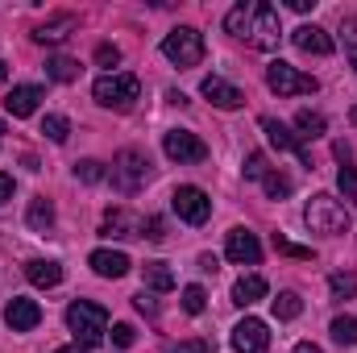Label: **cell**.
<instances>
[{
  "mask_svg": "<svg viewBox=\"0 0 357 353\" xmlns=\"http://www.w3.org/2000/svg\"><path fill=\"white\" fill-rule=\"evenodd\" d=\"M104 175H108V171H104V163H96V158L75 163V179H84V183H100Z\"/></svg>",
  "mask_w": 357,
  "mask_h": 353,
  "instance_id": "obj_34",
  "label": "cell"
},
{
  "mask_svg": "<svg viewBox=\"0 0 357 353\" xmlns=\"http://www.w3.org/2000/svg\"><path fill=\"white\" fill-rule=\"evenodd\" d=\"M8 195H13V179H8V175H4V171H0V204H4Z\"/></svg>",
  "mask_w": 357,
  "mask_h": 353,
  "instance_id": "obj_43",
  "label": "cell"
},
{
  "mask_svg": "<svg viewBox=\"0 0 357 353\" xmlns=\"http://www.w3.org/2000/svg\"><path fill=\"white\" fill-rule=\"evenodd\" d=\"M262 187H266L270 200H287V195H291V179L282 175V171H266V175H262Z\"/></svg>",
  "mask_w": 357,
  "mask_h": 353,
  "instance_id": "obj_29",
  "label": "cell"
},
{
  "mask_svg": "<svg viewBox=\"0 0 357 353\" xmlns=\"http://www.w3.org/2000/svg\"><path fill=\"white\" fill-rule=\"evenodd\" d=\"M162 150H167L171 163H204V158H208V146H204L195 133H187V129H171V133L162 137Z\"/></svg>",
  "mask_w": 357,
  "mask_h": 353,
  "instance_id": "obj_9",
  "label": "cell"
},
{
  "mask_svg": "<svg viewBox=\"0 0 357 353\" xmlns=\"http://www.w3.org/2000/svg\"><path fill=\"white\" fill-rule=\"evenodd\" d=\"M4 80H8V67H4V63H0V84H4Z\"/></svg>",
  "mask_w": 357,
  "mask_h": 353,
  "instance_id": "obj_47",
  "label": "cell"
},
{
  "mask_svg": "<svg viewBox=\"0 0 357 353\" xmlns=\"http://www.w3.org/2000/svg\"><path fill=\"white\" fill-rule=\"evenodd\" d=\"M266 84H270V91H278V96H312V91L320 88L312 75H299V71H295L291 63H282V59L270 63Z\"/></svg>",
  "mask_w": 357,
  "mask_h": 353,
  "instance_id": "obj_8",
  "label": "cell"
},
{
  "mask_svg": "<svg viewBox=\"0 0 357 353\" xmlns=\"http://www.w3.org/2000/svg\"><path fill=\"white\" fill-rule=\"evenodd\" d=\"M133 337H137V333H133V324H112V345H116V350H129V345H133Z\"/></svg>",
  "mask_w": 357,
  "mask_h": 353,
  "instance_id": "obj_37",
  "label": "cell"
},
{
  "mask_svg": "<svg viewBox=\"0 0 357 353\" xmlns=\"http://www.w3.org/2000/svg\"><path fill=\"white\" fill-rule=\"evenodd\" d=\"M328 333H333V341H337V345H345V350L357 345V320H349V316H337Z\"/></svg>",
  "mask_w": 357,
  "mask_h": 353,
  "instance_id": "obj_28",
  "label": "cell"
},
{
  "mask_svg": "<svg viewBox=\"0 0 357 353\" xmlns=\"http://www.w3.org/2000/svg\"><path fill=\"white\" fill-rule=\"evenodd\" d=\"M46 75L59 80V84H71V80H79V63L67 59V54H54V59L46 63Z\"/></svg>",
  "mask_w": 357,
  "mask_h": 353,
  "instance_id": "obj_25",
  "label": "cell"
},
{
  "mask_svg": "<svg viewBox=\"0 0 357 353\" xmlns=\"http://www.w3.org/2000/svg\"><path fill=\"white\" fill-rule=\"evenodd\" d=\"M175 353H212V345L208 341H178Z\"/></svg>",
  "mask_w": 357,
  "mask_h": 353,
  "instance_id": "obj_41",
  "label": "cell"
},
{
  "mask_svg": "<svg viewBox=\"0 0 357 353\" xmlns=\"http://www.w3.org/2000/svg\"><path fill=\"white\" fill-rule=\"evenodd\" d=\"M262 295H266V278H262V274H241L237 287H233V303H241V308L258 303Z\"/></svg>",
  "mask_w": 357,
  "mask_h": 353,
  "instance_id": "obj_22",
  "label": "cell"
},
{
  "mask_svg": "<svg viewBox=\"0 0 357 353\" xmlns=\"http://www.w3.org/2000/svg\"><path fill=\"white\" fill-rule=\"evenodd\" d=\"M38 100H42V88L21 84V88H13L4 96V108H8V117H33L38 112Z\"/></svg>",
  "mask_w": 357,
  "mask_h": 353,
  "instance_id": "obj_18",
  "label": "cell"
},
{
  "mask_svg": "<svg viewBox=\"0 0 357 353\" xmlns=\"http://www.w3.org/2000/svg\"><path fill=\"white\" fill-rule=\"evenodd\" d=\"M75 29H79V21H75L71 13H63V17H54V21H42V25L33 29V42H42V46H59V42H67Z\"/></svg>",
  "mask_w": 357,
  "mask_h": 353,
  "instance_id": "obj_16",
  "label": "cell"
},
{
  "mask_svg": "<svg viewBox=\"0 0 357 353\" xmlns=\"http://www.w3.org/2000/svg\"><path fill=\"white\" fill-rule=\"evenodd\" d=\"M162 54L175 63V67H195L204 59V33L191 29V25H178L162 38Z\"/></svg>",
  "mask_w": 357,
  "mask_h": 353,
  "instance_id": "obj_5",
  "label": "cell"
},
{
  "mask_svg": "<svg viewBox=\"0 0 357 353\" xmlns=\"http://www.w3.org/2000/svg\"><path fill=\"white\" fill-rule=\"evenodd\" d=\"M142 229H146V220L133 216V212H125V208H112L104 216V225H100L104 237H142Z\"/></svg>",
  "mask_w": 357,
  "mask_h": 353,
  "instance_id": "obj_15",
  "label": "cell"
},
{
  "mask_svg": "<svg viewBox=\"0 0 357 353\" xmlns=\"http://www.w3.org/2000/svg\"><path fill=\"white\" fill-rule=\"evenodd\" d=\"M67 329L75 333V341L100 345L104 333H108V308H100V303H91V299H75V303L67 308Z\"/></svg>",
  "mask_w": 357,
  "mask_h": 353,
  "instance_id": "obj_2",
  "label": "cell"
},
{
  "mask_svg": "<svg viewBox=\"0 0 357 353\" xmlns=\"http://www.w3.org/2000/svg\"><path fill=\"white\" fill-rule=\"evenodd\" d=\"M142 274H146V287L150 291H175V270L167 262H146Z\"/></svg>",
  "mask_w": 357,
  "mask_h": 353,
  "instance_id": "obj_23",
  "label": "cell"
},
{
  "mask_svg": "<svg viewBox=\"0 0 357 353\" xmlns=\"http://www.w3.org/2000/svg\"><path fill=\"white\" fill-rule=\"evenodd\" d=\"M54 353H88V350H79V345H63V350H54Z\"/></svg>",
  "mask_w": 357,
  "mask_h": 353,
  "instance_id": "obj_46",
  "label": "cell"
},
{
  "mask_svg": "<svg viewBox=\"0 0 357 353\" xmlns=\"http://www.w3.org/2000/svg\"><path fill=\"white\" fill-rule=\"evenodd\" d=\"M291 353H324V350H320V345H312V341H299Z\"/></svg>",
  "mask_w": 357,
  "mask_h": 353,
  "instance_id": "obj_45",
  "label": "cell"
},
{
  "mask_svg": "<svg viewBox=\"0 0 357 353\" xmlns=\"http://www.w3.org/2000/svg\"><path fill=\"white\" fill-rule=\"evenodd\" d=\"M266 171H270V167H266V154H258V150H254V154L245 158V179H262Z\"/></svg>",
  "mask_w": 357,
  "mask_h": 353,
  "instance_id": "obj_36",
  "label": "cell"
},
{
  "mask_svg": "<svg viewBox=\"0 0 357 353\" xmlns=\"http://www.w3.org/2000/svg\"><path fill=\"white\" fill-rule=\"evenodd\" d=\"M199 91H204V96H208L216 108H229V112L245 104V91L233 88V84H229V80H220V75H208V80L199 84Z\"/></svg>",
  "mask_w": 357,
  "mask_h": 353,
  "instance_id": "obj_14",
  "label": "cell"
},
{
  "mask_svg": "<svg viewBox=\"0 0 357 353\" xmlns=\"http://www.w3.org/2000/svg\"><path fill=\"white\" fill-rule=\"evenodd\" d=\"M96 63H100V67H116V63H121V50H116V46H108V42H104V46H100V50H96Z\"/></svg>",
  "mask_w": 357,
  "mask_h": 353,
  "instance_id": "obj_38",
  "label": "cell"
},
{
  "mask_svg": "<svg viewBox=\"0 0 357 353\" xmlns=\"http://www.w3.org/2000/svg\"><path fill=\"white\" fill-rule=\"evenodd\" d=\"M291 42L303 50V54H333V38L320 29V25H299L291 33Z\"/></svg>",
  "mask_w": 357,
  "mask_h": 353,
  "instance_id": "obj_17",
  "label": "cell"
},
{
  "mask_svg": "<svg viewBox=\"0 0 357 353\" xmlns=\"http://www.w3.org/2000/svg\"><path fill=\"white\" fill-rule=\"evenodd\" d=\"M270 345V333L262 320H254V316H245L237 329H233V350L237 353H266Z\"/></svg>",
  "mask_w": 357,
  "mask_h": 353,
  "instance_id": "obj_12",
  "label": "cell"
},
{
  "mask_svg": "<svg viewBox=\"0 0 357 353\" xmlns=\"http://www.w3.org/2000/svg\"><path fill=\"white\" fill-rule=\"evenodd\" d=\"M0 133H4V121H0Z\"/></svg>",
  "mask_w": 357,
  "mask_h": 353,
  "instance_id": "obj_49",
  "label": "cell"
},
{
  "mask_svg": "<svg viewBox=\"0 0 357 353\" xmlns=\"http://www.w3.org/2000/svg\"><path fill=\"white\" fill-rule=\"evenodd\" d=\"M274 250H278V254H287V258H312V250H307V246H295V241H287V237H278V233H274Z\"/></svg>",
  "mask_w": 357,
  "mask_h": 353,
  "instance_id": "obj_35",
  "label": "cell"
},
{
  "mask_svg": "<svg viewBox=\"0 0 357 353\" xmlns=\"http://www.w3.org/2000/svg\"><path fill=\"white\" fill-rule=\"evenodd\" d=\"M42 133H46L50 142H67V133H71V121H67V117H54V112H50V117L42 121Z\"/></svg>",
  "mask_w": 357,
  "mask_h": 353,
  "instance_id": "obj_30",
  "label": "cell"
},
{
  "mask_svg": "<svg viewBox=\"0 0 357 353\" xmlns=\"http://www.w3.org/2000/svg\"><path fill=\"white\" fill-rule=\"evenodd\" d=\"M303 220H307L312 233H324V237H341V233H349V212H345V204L333 200V195H324V191L307 200Z\"/></svg>",
  "mask_w": 357,
  "mask_h": 353,
  "instance_id": "obj_1",
  "label": "cell"
},
{
  "mask_svg": "<svg viewBox=\"0 0 357 353\" xmlns=\"http://www.w3.org/2000/svg\"><path fill=\"white\" fill-rule=\"evenodd\" d=\"M349 121H354V125H357V104H354V112H349Z\"/></svg>",
  "mask_w": 357,
  "mask_h": 353,
  "instance_id": "obj_48",
  "label": "cell"
},
{
  "mask_svg": "<svg viewBox=\"0 0 357 353\" xmlns=\"http://www.w3.org/2000/svg\"><path fill=\"white\" fill-rule=\"evenodd\" d=\"M245 25H250V4H237V8H229V17H225V29L245 38Z\"/></svg>",
  "mask_w": 357,
  "mask_h": 353,
  "instance_id": "obj_31",
  "label": "cell"
},
{
  "mask_svg": "<svg viewBox=\"0 0 357 353\" xmlns=\"http://www.w3.org/2000/svg\"><path fill=\"white\" fill-rule=\"evenodd\" d=\"M204 308H208V295H204V287H187V291H183V312L199 316Z\"/></svg>",
  "mask_w": 357,
  "mask_h": 353,
  "instance_id": "obj_33",
  "label": "cell"
},
{
  "mask_svg": "<svg viewBox=\"0 0 357 353\" xmlns=\"http://www.w3.org/2000/svg\"><path fill=\"white\" fill-rule=\"evenodd\" d=\"M133 308H137L142 316H158V299H154V295H146V291L133 299Z\"/></svg>",
  "mask_w": 357,
  "mask_h": 353,
  "instance_id": "obj_40",
  "label": "cell"
},
{
  "mask_svg": "<svg viewBox=\"0 0 357 353\" xmlns=\"http://www.w3.org/2000/svg\"><path fill=\"white\" fill-rule=\"evenodd\" d=\"M171 208H175L178 220H187V225H204L208 216H212V200H208V191L204 187H175V195H171Z\"/></svg>",
  "mask_w": 357,
  "mask_h": 353,
  "instance_id": "obj_7",
  "label": "cell"
},
{
  "mask_svg": "<svg viewBox=\"0 0 357 353\" xmlns=\"http://www.w3.org/2000/svg\"><path fill=\"white\" fill-rule=\"evenodd\" d=\"M88 262H91V270L104 274V278H121V274H129V266H133L121 250H96Z\"/></svg>",
  "mask_w": 357,
  "mask_h": 353,
  "instance_id": "obj_19",
  "label": "cell"
},
{
  "mask_svg": "<svg viewBox=\"0 0 357 353\" xmlns=\"http://www.w3.org/2000/svg\"><path fill=\"white\" fill-rule=\"evenodd\" d=\"M142 237H150V241H162V237H167V225H162V216H150V220H146V229H142Z\"/></svg>",
  "mask_w": 357,
  "mask_h": 353,
  "instance_id": "obj_39",
  "label": "cell"
},
{
  "mask_svg": "<svg viewBox=\"0 0 357 353\" xmlns=\"http://www.w3.org/2000/svg\"><path fill=\"white\" fill-rule=\"evenodd\" d=\"M333 154H337V163H341V171H337V187L345 191V200H357V171H354V150H349L345 142H337V146H333Z\"/></svg>",
  "mask_w": 357,
  "mask_h": 353,
  "instance_id": "obj_20",
  "label": "cell"
},
{
  "mask_svg": "<svg viewBox=\"0 0 357 353\" xmlns=\"http://www.w3.org/2000/svg\"><path fill=\"white\" fill-rule=\"evenodd\" d=\"M225 254H229V262H237V266H258L262 262V246H258V237H254L250 229H233L229 241H225Z\"/></svg>",
  "mask_w": 357,
  "mask_h": 353,
  "instance_id": "obj_11",
  "label": "cell"
},
{
  "mask_svg": "<svg viewBox=\"0 0 357 353\" xmlns=\"http://www.w3.org/2000/svg\"><path fill=\"white\" fill-rule=\"evenodd\" d=\"M4 320H8V329H13V333H29V329H38L42 308H38L33 299L13 295V299H8V308H4Z\"/></svg>",
  "mask_w": 357,
  "mask_h": 353,
  "instance_id": "obj_13",
  "label": "cell"
},
{
  "mask_svg": "<svg viewBox=\"0 0 357 353\" xmlns=\"http://www.w3.org/2000/svg\"><path fill=\"white\" fill-rule=\"evenodd\" d=\"M287 4H291L295 13H312V8H316V0H287Z\"/></svg>",
  "mask_w": 357,
  "mask_h": 353,
  "instance_id": "obj_44",
  "label": "cell"
},
{
  "mask_svg": "<svg viewBox=\"0 0 357 353\" xmlns=\"http://www.w3.org/2000/svg\"><path fill=\"white\" fill-rule=\"evenodd\" d=\"M295 129H299V142H303V137H320L328 129V121L320 112H312V108H299L295 112Z\"/></svg>",
  "mask_w": 357,
  "mask_h": 353,
  "instance_id": "obj_24",
  "label": "cell"
},
{
  "mask_svg": "<svg viewBox=\"0 0 357 353\" xmlns=\"http://www.w3.org/2000/svg\"><path fill=\"white\" fill-rule=\"evenodd\" d=\"M96 104H104V108H133L137 104V96H142V84H137V75H129V71H112V75H100L96 80Z\"/></svg>",
  "mask_w": 357,
  "mask_h": 353,
  "instance_id": "obj_3",
  "label": "cell"
},
{
  "mask_svg": "<svg viewBox=\"0 0 357 353\" xmlns=\"http://www.w3.org/2000/svg\"><path fill=\"white\" fill-rule=\"evenodd\" d=\"M328 287H333V295H337V299H354V295H357V278H354V274H333V278H328Z\"/></svg>",
  "mask_w": 357,
  "mask_h": 353,
  "instance_id": "obj_32",
  "label": "cell"
},
{
  "mask_svg": "<svg viewBox=\"0 0 357 353\" xmlns=\"http://www.w3.org/2000/svg\"><path fill=\"white\" fill-rule=\"evenodd\" d=\"M146 179H150V158L142 150H121L116 154V163H112V187L121 195H133Z\"/></svg>",
  "mask_w": 357,
  "mask_h": 353,
  "instance_id": "obj_6",
  "label": "cell"
},
{
  "mask_svg": "<svg viewBox=\"0 0 357 353\" xmlns=\"http://www.w3.org/2000/svg\"><path fill=\"white\" fill-rule=\"evenodd\" d=\"M262 133L270 137V146H278V150H287V154L303 158V167H312V154H307V146H303V142H299V133H291L282 121H274V117H262Z\"/></svg>",
  "mask_w": 357,
  "mask_h": 353,
  "instance_id": "obj_10",
  "label": "cell"
},
{
  "mask_svg": "<svg viewBox=\"0 0 357 353\" xmlns=\"http://www.w3.org/2000/svg\"><path fill=\"white\" fill-rule=\"evenodd\" d=\"M245 38L254 50H278V38H282V25H278V8L258 0L250 4V25H245Z\"/></svg>",
  "mask_w": 357,
  "mask_h": 353,
  "instance_id": "obj_4",
  "label": "cell"
},
{
  "mask_svg": "<svg viewBox=\"0 0 357 353\" xmlns=\"http://www.w3.org/2000/svg\"><path fill=\"white\" fill-rule=\"evenodd\" d=\"M345 42H349V63L357 67V21H349V33H345Z\"/></svg>",
  "mask_w": 357,
  "mask_h": 353,
  "instance_id": "obj_42",
  "label": "cell"
},
{
  "mask_svg": "<svg viewBox=\"0 0 357 353\" xmlns=\"http://www.w3.org/2000/svg\"><path fill=\"white\" fill-rule=\"evenodd\" d=\"M25 220H29V229H50V225H54V204H50V200H33Z\"/></svg>",
  "mask_w": 357,
  "mask_h": 353,
  "instance_id": "obj_26",
  "label": "cell"
},
{
  "mask_svg": "<svg viewBox=\"0 0 357 353\" xmlns=\"http://www.w3.org/2000/svg\"><path fill=\"white\" fill-rule=\"evenodd\" d=\"M299 312H303V299H299L295 291H282V295L274 299V316H278V320H295Z\"/></svg>",
  "mask_w": 357,
  "mask_h": 353,
  "instance_id": "obj_27",
  "label": "cell"
},
{
  "mask_svg": "<svg viewBox=\"0 0 357 353\" xmlns=\"http://www.w3.org/2000/svg\"><path fill=\"white\" fill-rule=\"evenodd\" d=\"M25 278H29L33 287H59V283H63V266L46 262V258H33V262H25Z\"/></svg>",
  "mask_w": 357,
  "mask_h": 353,
  "instance_id": "obj_21",
  "label": "cell"
}]
</instances>
